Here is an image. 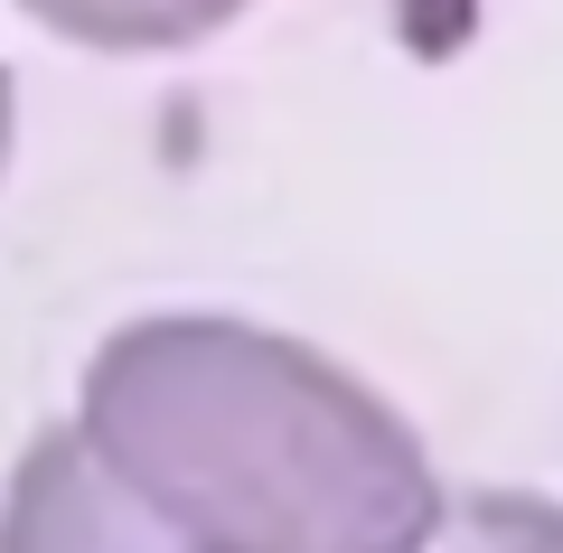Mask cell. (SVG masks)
<instances>
[{
  "label": "cell",
  "instance_id": "2",
  "mask_svg": "<svg viewBox=\"0 0 563 553\" xmlns=\"http://www.w3.org/2000/svg\"><path fill=\"white\" fill-rule=\"evenodd\" d=\"M0 553H188V544L85 451L76 422H47L0 488Z\"/></svg>",
  "mask_w": 563,
  "mask_h": 553
},
{
  "label": "cell",
  "instance_id": "1",
  "mask_svg": "<svg viewBox=\"0 0 563 553\" xmlns=\"http://www.w3.org/2000/svg\"><path fill=\"white\" fill-rule=\"evenodd\" d=\"M66 422L188 553H422L451 507L376 385L235 310L122 319Z\"/></svg>",
  "mask_w": 563,
  "mask_h": 553
},
{
  "label": "cell",
  "instance_id": "5",
  "mask_svg": "<svg viewBox=\"0 0 563 553\" xmlns=\"http://www.w3.org/2000/svg\"><path fill=\"white\" fill-rule=\"evenodd\" d=\"M10 132H20V103H10V66H0V169H10Z\"/></svg>",
  "mask_w": 563,
  "mask_h": 553
},
{
  "label": "cell",
  "instance_id": "4",
  "mask_svg": "<svg viewBox=\"0 0 563 553\" xmlns=\"http://www.w3.org/2000/svg\"><path fill=\"white\" fill-rule=\"evenodd\" d=\"M422 553H563V507L536 488H479L451 497L442 526L422 534Z\"/></svg>",
  "mask_w": 563,
  "mask_h": 553
},
{
  "label": "cell",
  "instance_id": "3",
  "mask_svg": "<svg viewBox=\"0 0 563 553\" xmlns=\"http://www.w3.org/2000/svg\"><path fill=\"white\" fill-rule=\"evenodd\" d=\"M47 38L103 47V57H161V47H198L235 20L244 0H20Z\"/></svg>",
  "mask_w": 563,
  "mask_h": 553
}]
</instances>
